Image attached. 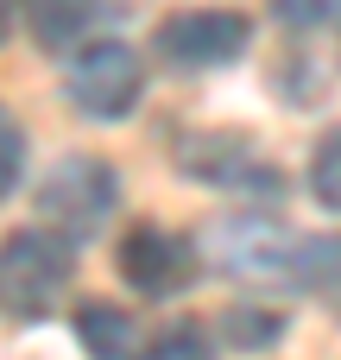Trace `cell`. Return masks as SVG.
<instances>
[{
    "label": "cell",
    "mask_w": 341,
    "mask_h": 360,
    "mask_svg": "<svg viewBox=\"0 0 341 360\" xmlns=\"http://www.w3.org/2000/svg\"><path fill=\"white\" fill-rule=\"evenodd\" d=\"M76 335H82L89 360H152L139 323L127 310H114V304H82L76 310Z\"/></svg>",
    "instance_id": "52a82bcc"
},
{
    "label": "cell",
    "mask_w": 341,
    "mask_h": 360,
    "mask_svg": "<svg viewBox=\"0 0 341 360\" xmlns=\"http://www.w3.org/2000/svg\"><path fill=\"white\" fill-rule=\"evenodd\" d=\"M152 360H209V335H202L196 323H177L171 335H158Z\"/></svg>",
    "instance_id": "7c38bea8"
},
{
    "label": "cell",
    "mask_w": 341,
    "mask_h": 360,
    "mask_svg": "<svg viewBox=\"0 0 341 360\" xmlns=\"http://www.w3.org/2000/svg\"><path fill=\"white\" fill-rule=\"evenodd\" d=\"M221 266L234 278H253V285H291V259H297V240L285 228H272L266 215H240L228 221L221 234Z\"/></svg>",
    "instance_id": "8992f818"
},
{
    "label": "cell",
    "mask_w": 341,
    "mask_h": 360,
    "mask_svg": "<svg viewBox=\"0 0 341 360\" xmlns=\"http://www.w3.org/2000/svg\"><path fill=\"white\" fill-rule=\"evenodd\" d=\"M19 13H25V0H0V44H6V32L19 25Z\"/></svg>",
    "instance_id": "5bb4252c"
},
{
    "label": "cell",
    "mask_w": 341,
    "mask_h": 360,
    "mask_svg": "<svg viewBox=\"0 0 341 360\" xmlns=\"http://www.w3.org/2000/svg\"><path fill=\"white\" fill-rule=\"evenodd\" d=\"M101 0H25V25L44 51H70L89 25H95Z\"/></svg>",
    "instance_id": "ba28073f"
},
{
    "label": "cell",
    "mask_w": 341,
    "mask_h": 360,
    "mask_svg": "<svg viewBox=\"0 0 341 360\" xmlns=\"http://www.w3.org/2000/svg\"><path fill=\"white\" fill-rule=\"evenodd\" d=\"M114 202H120V177H114V165L95 158V152H70V158L38 184V215H44V228L63 234V240H89L95 228H108Z\"/></svg>",
    "instance_id": "6da1fadb"
},
{
    "label": "cell",
    "mask_w": 341,
    "mask_h": 360,
    "mask_svg": "<svg viewBox=\"0 0 341 360\" xmlns=\"http://www.w3.org/2000/svg\"><path fill=\"white\" fill-rule=\"evenodd\" d=\"M70 291V240L44 228H19L0 240V310L13 316H51Z\"/></svg>",
    "instance_id": "7a4b0ae2"
},
{
    "label": "cell",
    "mask_w": 341,
    "mask_h": 360,
    "mask_svg": "<svg viewBox=\"0 0 341 360\" xmlns=\"http://www.w3.org/2000/svg\"><path fill=\"white\" fill-rule=\"evenodd\" d=\"M247 38H253V25H247L240 13H215V6L171 13V19L152 32L158 57H165V63H177V70H209V63H228V57H240V51H247Z\"/></svg>",
    "instance_id": "277c9868"
},
{
    "label": "cell",
    "mask_w": 341,
    "mask_h": 360,
    "mask_svg": "<svg viewBox=\"0 0 341 360\" xmlns=\"http://www.w3.org/2000/svg\"><path fill=\"white\" fill-rule=\"evenodd\" d=\"M19 171H25V133H19V127H13V114L0 108V196H13Z\"/></svg>",
    "instance_id": "8fae6325"
},
{
    "label": "cell",
    "mask_w": 341,
    "mask_h": 360,
    "mask_svg": "<svg viewBox=\"0 0 341 360\" xmlns=\"http://www.w3.org/2000/svg\"><path fill=\"white\" fill-rule=\"evenodd\" d=\"M120 278L133 291H146V297H171V291H184L196 278V247L184 234L146 221V228H133L120 240Z\"/></svg>",
    "instance_id": "5b68a950"
},
{
    "label": "cell",
    "mask_w": 341,
    "mask_h": 360,
    "mask_svg": "<svg viewBox=\"0 0 341 360\" xmlns=\"http://www.w3.org/2000/svg\"><path fill=\"white\" fill-rule=\"evenodd\" d=\"M310 190H316L323 209H341V127L323 133L316 152H310Z\"/></svg>",
    "instance_id": "30bf717a"
},
{
    "label": "cell",
    "mask_w": 341,
    "mask_h": 360,
    "mask_svg": "<svg viewBox=\"0 0 341 360\" xmlns=\"http://www.w3.org/2000/svg\"><path fill=\"white\" fill-rule=\"evenodd\" d=\"M272 6H278L285 25H329L341 0H272Z\"/></svg>",
    "instance_id": "4fadbf2b"
},
{
    "label": "cell",
    "mask_w": 341,
    "mask_h": 360,
    "mask_svg": "<svg viewBox=\"0 0 341 360\" xmlns=\"http://www.w3.org/2000/svg\"><path fill=\"white\" fill-rule=\"evenodd\" d=\"M291 285H304V291H335L341 285V234H304V240H297Z\"/></svg>",
    "instance_id": "9c48e42d"
},
{
    "label": "cell",
    "mask_w": 341,
    "mask_h": 360,
    "mask_svg": "<svg viewBox=\"0 0 341 360\" xmlns=\"http://www.w3.org/2000/svg\"><path fill=\"white\" fill-rule=\"evenodd\" d=\"M139 89H146V63H139V51L120 44V38H95V44H82V51L70 57V101H76L82 114H95V120L133 114Z\"/></svg>",
    "instance_id": "3957f363"
}]
</instances>
